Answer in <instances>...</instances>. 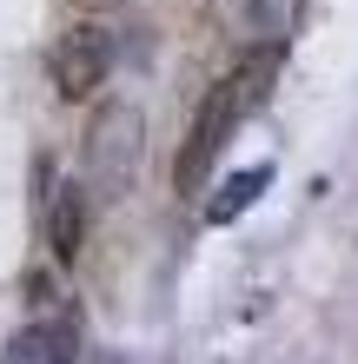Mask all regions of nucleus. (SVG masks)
Segmentation results:
<instances>
[{
	"instance_id": "nucleus-1",
	"label": "nucleus",
	"mask_w": 358,
	"mask_h": 364,
	"mask_svg": "<svg viewBox=\"0 0 358 364\" xmlns=\"http://www.w3.org/2000/svg\"><path fill=\"white\" fill-rule=\"evenodd\" d=\"M279 60H285V47H279V40H259V47H246V60H239V67H233L213 93L199 100L193 126H186V146H179V159H173V186H179V192H199V186H206L213 159L226 153V146H233V133H239V126L265 106L272 80H279Z\"/></svg>"
},
{
	"instance_id": "nucleus-2",
	"label": "nucleus",
	"mask_w": 358,
	"mask_h": 364,
	"mask_svg": "<svg viewBox=\"0 0 358 364\" xmlns=\"http://www.w3.org/2000/svg\"><path fill=\"white\" fill-rule=\"evenodd\" d=\"M139 159H146V119H139V106L107 100L93 113V126H87V179H93V192L126 199V186L139 179Z\"/></svg>"
},
{
	"instance_id": "nucleus-3",
	"label": "nucleus",
	"mask_w": 358,
	"mask_h": 364,
	"mask_svg": "<svg viewBox=\"0 0 358 364\" xmlns=\"http://www.w3.org/2000/svg\"><path fill=\"white\" fill-rule=\"evenodd\" d=\"M47 73H53L60 100H93L107 87V73H113V33L100 27V20H73V27L53 40Z\"/></svg>"
},
{
	"instance_id": "nucleus-4",
	"label": "nucleus",
	"mask_w": 358,
	"mask_h": 364,
	"mask_svg": "<svg viewBox=\"0 0 358 364\" xmlns=\"http://www.w3.org/2000/svg\"><path fill=\"white\" fill-rule=\"evenodd\" d=\"M7 364H80V325H73V311L27 325V331L14 338Z\"/></svg>"
},
{
	"instance_id": "nucleus-5",
	"label": "nucleus",
	"mask_w": 358,
	"mask_h": 364,
	"mask_svg": "<svg viewBox=\"0 0 358 364\" xmlns=\"http://www.w3.org/2000/svg\"><path fill=\"white\" fill-rule=\"evenodd\" d=\"M80 245H87V192L53 186V199H47V252H53V265H73Z\"/></svg>"
},
{
	"instance_id": "nucleus-6",
	"label": "nucleus",
	"mask_w": 358,
	"mask_h": 364,
	"mask_svg": "<svg viewBox=\"0 0 358 364\" xmlns=\"http://www.w3.org/2000/svg\"><path fill=\"white\" fill-rule=\"evenodd\" d=\"M265 179H272V166H246L239 179H226V186H219V199H213V225L239 219V212H246L252 199H259V186H265Z\"/></svg>"
},
{
	"instance_id": "nucleus-7",
	"label": "nucleus",
	"mask_w": 358,
	"mask_h": 364,
	"mask_svg": "<svg viewBox=\"0 0 358 364\" xmlns=\"http://www.w3.org/2000/svg\"><path fill=\"white\" fill-rule=\"evenodd\" d=\"M73 7H93V0H73Z\"/></svg>"
}]
</instances>
